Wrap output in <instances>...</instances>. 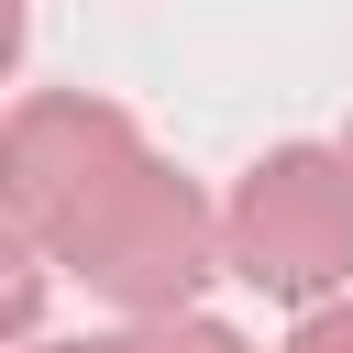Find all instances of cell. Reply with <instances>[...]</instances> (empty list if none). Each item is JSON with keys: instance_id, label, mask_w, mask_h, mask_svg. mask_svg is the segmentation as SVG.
<instances>
[{"instance_id": "cell-4", "label": "cell", "mask_w": 353, "mask_h": 353, "mask_svg": "<svg viewBox=\"0 0 353 353\" xmlns=\"http://www.w3.org/2000/svg\"><path fill=\"white\" fill-rule=\"evenodd\" d=\"M44 287H55V265L0 221V353H33V320H44Z\"/></svg>"}, {"instance_id": "cell-3", "label": "cell", "mask_w": 353, "mask_h": 353, "mask_svg": "<svg viewBox=\"0 0 353 353\" xmlns=\"http://www.w3.org/2000/svg\"><path fill=\"white\" fill-rule=\"evenodd\" d=\"M143 154H154V143H143V121H132L121 99H99V88H33V99L0 121V221L55 265L66 232H77Z\"/></svg>"}, {"instance_id": "cell-5", "label": "cell", "mask_w": 353, "mask_h": 353, "mask_svg": "<svg viewBox=\"0 0 353 353\" xmlns=\"http://www.w3.org/2000/svg\"><path fill=\"white\" fill-rule=\"evenodd\" d=\"M132 353H254L232 320H210V309H188V320H132Z\"/></svg>"}, {"instance_id": "cell-9", "label": "cell", "mask_w": 353, "mask_h": 353, "mask_svg": "<svg viewBox=\"0 0 353 353\" xmlns=\"http://www.w3.org/2000/svg\"><path fill=\"white\" fill-rule=\"evenodd\" d=\"M342 165H353V132H342Z\"/></svg>"}, {"instance_id": "cell-2", "label": "cell", "mask_w": 353, "mask_h": 353, "mask_svg": "<svg viewBox=\"0 0 353 353\" xmlns=\"http://www.w3.org/2000/svg\"><path fill=\"white\" fill-rule=\"evenodd\" d=\"M77 287H99L110 309H121V331L132 320H188V298L221 276V210L165 165V154H143L77 232H66V254H55Z\"/></svg>"}, {"instance_id": "cell-1", "label": "cell", "mask_w": 353, "mask_h": 353, "mask_svg": "<svg viewBox=\"0 0 353 353\" xmlns=\"http://www.w3.org/2000/svg\"><path fill=\"white\" fill-rule=\"evenodd\" d=\"M221 276H243L254 298H287L298 320L342 298L353 276V165L342 143H276L243 165V188L221 199Z\"/></svg>"}, {"instance_id": "cell-7", "label": "cell", "mask_w": 353, "mask_h": 353, "mask_svg": "<svg viewBox=\"0 0 353 353\" xmlns=\"http://www.w3.org/2000/svg\"><path fill=\"white\" fill-rule=\"evenodd\" d=\"M11 66H22V11L0 0V77H11Z\"/></svg>"}, {"instance_id": "cell-6", "label": "cell", "mask_w": 353, "mask_h": 353, "mask_svg": "<svg viewBox=\"0 0 353 353\" xmlns=\"http://www.w3.org/2000/svg\"><path fill=\"white\" fill-rule=\"evenodd\" d=\"M276 353H353V298H331V309H309Z\"/></svg>"}, {"instance_id": "cell-8", "label": "cell", "mask_w": 353, "mask_h": 353, "mask_svg": "<svg viewBox=\"0 0 353 353\" xmlns=\"http://www.w3.org/2000/svg\"><path fill=\"white\" fill-rule=\"evenodd\" d=\"M33 353H132V331H99V342H33Z\"/></svg>"}]
</instances>
